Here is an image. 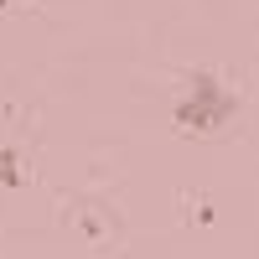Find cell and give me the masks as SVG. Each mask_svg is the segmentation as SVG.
I'll use <instances>...</instances> for the list:
<instances>
[{"label":"cell","mask_w":259,"mask_h":259,"mask_svg":"<svg viewBox=\"0 0 259 259\" xmlns=\"http://www.w3.org/2000/svg\"><path fill=\"white\" fill-rule=\"evenodd\" d=\"M233 114H239V94H233L223 78H212V73H192L187 94L177 99V109H171L182 135H212V130L233 124Z\"/></svg>","instance_id":"1"},{"label":"cell","mask_w":259,"mask_h":259,"mask_svg":"<svg viewBox=\"0 0 259 259\" xmlns=\"http://www.w3.org/2000/svg\"><path fill=\"white\" fill-rule=\"evenodd\" d=\"M26 177H21V156L11 145H0V187H21Z\"/></svg>","instance_id":"2"},{"label":"cell","mask_w":259,"mask_h":259,"mask_svg":"<svg viewBox=\"0 0 259 259\" xmlns=\"http://www.w3.org/2000/svg\"><path fill=\"white\" fill-rule=\"evenodd\" d=\"M6 6H16V0H0V11H6Z\"/></svg>","instance_id":"3"}]
</instances>
